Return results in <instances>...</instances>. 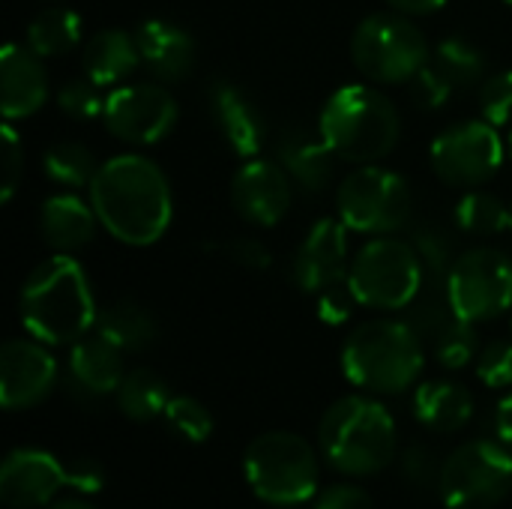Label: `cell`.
<instances>
[{
	"label": "cell",
	"instance_id": "cell-1",
	"mask_svg": "<svg viewBox=\"0 0 512 509\" xmlns=\"http://www.w3.org/2000/svg\"><path fill=\"white\" fill-rule=\"evenodd\" d=\"M90 204L99 225L126 246H153L174 216L165 171L138 153H123L99 165L90 183Z\"/></svg>",
	"mask_w": 512,
	"mask_h": 509
},
{
	"label": "cell",
	"instance_id": "cell-2",
	"mask_svg": "<svg viewBox=\"0 0 512 509\" xmlns=\"http://www.w3.org/2000/svg\"><path fill=\"white\" fill-rule=\"evenodd\" d=\"M21 324L45 345H75L96 324V300L84 267L72 255H51L21 285Z\"/></svg>",
	"mask_w": 512,
	"mask_h": 509
},
{
	"label": "cell",
	"instance_id": "cell-3",
	"mask_svg": "<svg viewBox=\"0 0 512 509\" xmlns=\"http://www.w3.org/2000/svg\"><path fill=\"white\" fill-rule=\"evenodd\" d=\"M318 447L339 474L372 477L396 459V420L378 399L345 396L324 411Z\"/></svg>",
	"mask_w": 512,
	"mask_h": 509
},
{
	"label": "cell",
	"instance_id": "cell-4",
	"mask_svg": "<svg viewBox=\"0 0 512 509\" xmlns=\"http://www.w3.org/2000/svg\"><path fill=\"white\" fill-rule=\"evenodd\" d=\"M426 363L423 339L408 321H366L342 345L345 378L378 396H399L417 384Z\"/></svg>",
	"mask_w": 512,
	"mask_h": 509
},
{
	"label": "cell",
	"instance_id": "cell-5",
	"mask_svg": "<svg viewBox=\"0 0 512 509\" xmlns=\"http://www.w3.org/2000/svg\"><path fill=\"white\" fill-rule=\"evenodd\" d=\"M318 132L339 159L372 165L396 150L402 120L393 99L378 87L345 84L321 108Z\"/></svg>",
	"mask_w": 512,
	"mask_h": 509
},
{
	"label": "cell",
	"instance_id": "cell-6",
	"mask_svg": "<svg viewBox=\"0 0 512 509\" xmlns=\"http://www.w3.org/2000/svg\"><path fill=\"white\" fill-rule=\"evenodd\" d=\"M243 474L258 501L270 507H300L318 495V456L303 435L264 432L243 456Z\"/></svg>",
	"mask_w": 512,
	"mask_h": 509
},
{
	"label": "cell",
	"instance_id": "cell-7",
	"mask_svg": "<svg viewBox=\"0 0 512 509\" xmlns=\"http://www.w3.org/2000/svg\"><path fill=\"white\" fill-rule=\"evenodd\" d=\"M423 258L414 243L399 237H372L348 267V285L360 306L396 312L408 309L423 291Z\"/></svg>",
	"mask_w": 512,
	"mask_h": 509
},
{
	"label": "cell",
	"instance_id": "cell-8",
	"mask_svg": "<svg viewBox=\"0 0 512 509\" xmlns=\"http://www.w3.org/2000/svg\"><path fill=\"white\" fill-rule=\"evenodd\" d=\"M429 57L426 33L405 12H375L351 36V60L375 84H411Z\"/></svg>",
	"mask_w": 512,
	"mask_h": 509
},
{
	"label": "cell",
	"instance_id": "cell-9",
	"mask_svg": "<svg viewBox=\"0 0 512 509\" xmlns=\"http://www.w3.org/2000/svg\"><path fill=\"white\" fill-rule=\"evenodd\" d=\"M336 210L348 231L384 237L408 225L411 186L402 174L363 165L351 171L336 189Z\"/></svg>",
	"mask_w": 512,
	"mask_h": 509
},
{
	"label": "cell",
	"instance_id": "cell-10",
	"mask_svg": "<svg viewBox=\"0 0 512 509\" xmlns=\"http://www.w3.org/2000/svg\"><path fill=\"white\" fill-rule=\"evenodd\" d=\"M512 489V450L501 441H471L441 465L438 492L450 509H492Z\"/></svg>",
	"mask_w": 512,
	"mask_h": 509
},
{
	"label": "cell",
	"instance_id": "cell-11",
	"mask_svg": "<svg viewBox=\"0 0 512 509\" xmlns=\"http://www.w3.org/2000/svg\"><path fill=\"white\" fill-rule=\"evenodd\" d=\"M447 297L459 318L480 324L512 309V261L501 249L477 246L447 270Z\"/></svg>",
	"mask_w": 512,
	"mask_h": 509
},
{
	"label": "cell",
	"instance_id": "cell-12",
	"mask_svg": "<svg viewBox=\"0 0 512 509\" xmlns=\"http://www.w3.org/2000/svg\"><path fill=\"white\" fill-rule=\"evenodd\" d=\"M432 168L447 186L477 189L480 183L492 180L504 162V141L498 126L489 120H462L447 126L432 141Z\"/></svg>",
	"mask_w": 512,
	"mask_h": 509
},
{
	"label": "cell",
	"instance_id": "cell-13",
	"mask_svg": "<svg viewBox=\"0 0 512 509\" xmlns=\"http://www.w3.org/2000/svg\"><path fill=\"white\" fill-rule=\"evenodd\" d=\"M180 108L162 84H126L105 96V129L126 144H156L177 126Z\"/></svg>",
	"mask_w": 512,
	"mask_h": 509
},
{
	"label": "cell",
	"instance_id": "cell-14",
	"mask_svg": "<svg viewBox=\"0 0 512 509\" xmlns=\"http://www.w3.org/2000/svg\"><path fill=\"white\" fill-rule=\"evenodd\" d=\"M57 387V360L39 339H12L0 348V405L27 411Z\"/></svg>",
	"mask_w": 512,
	"mask_h": 509
},
{
	"label": "cell",
	"instance_id": "cell-15",
	"mask_svg": "<svg viewBox=\"0 0 512 509\" xmlns=\"http://www.w3.org/2000/svg\"><path fill=\"white\" fill-rule=\"evenodd\" d=\"M291 183L294 180L279 162L252 156L231 177V204L246 222L273 228L291 210V198H294Z\"/></svg>",
	"mask_w": 512,
	"mask_h": 509
},
{
	"label": "cell",
	"instance_id": "cell-16",
	"mask_svg": "<svg viewBox=\"0 0 512 509\" xmlns=\"http://www.w3.org/2000/svg\"><path fill=\"white\" fill-rule=\"evenodd\" d=\"M66 486V462L39 447H18L0 465V498L12 509L48 507Z\"/></svg>",
	"mask_w": 512,
	"mask_h": 509
},
{
	"label": "cell",
	"instance_id": "cell-17",
	"mask_svg": "<svg viewBox=\"0 0 512 509\" xmlns=\"http://www.w3.org/2000/svg\"><path fill=\"white\" fill-rule=\"evenodd\" d=\"M348 225L342 219H318L297 255H294V282L306 294H321L324 288L348 279Z\"/></svg>",
	"mask_w": 512,
	"mask_h": 509
},
{
	"label": "cell",
	"instance_id": "cell-18",
	"mask_svg": "<svg viewBox=\"0 0 512 509\" xmlns=\"http://www.w3.org/2000/svg\"><path fill=\"white\" fill-rule=\"evenodd\" d=\"M207 108L210 117L222 135V141L237 156H258L267 141V117L261 105L234 81L219 78L207 90Z\"/></svg>",
	"mask_w": 512,
	"mask_h": 509
},
{
	"label": "cell",
	"instance_id": "cell-19",
	"mask_svg": "<svg viewBox=\"0 0 512 509\" xmlns=\"http://www.w3.org/2000/svg\"><path fill=\"white\" fill-rule=\"evenodd\" d=\"M69 393L78 399L99 402L105 396H117L126 372H123V351L111 345L102 333L90 330L69 348L66 363Z\"/></svg>",
	"mask_w": 512,
	"mask_h": 509
},
{
	"label": "cell",
	"instance_id": "cell-20",
	"mask_svg": "<svg viewBox=\"0 0 512 509\" xmlns=\"http://www.w3.org/2000/svg\"><path fill=\"white\" fill-rule=\"evenodd\" d=\"M48 99V75L42 57L9 42L0 54V108L6 120L36 114Z\"/></svg>",
	"mask_w": 512,
	"mask_h": 509
},
{
	"label": "cell",
	"instance_id": "cell-21",
	"mask_svg": "<svg viewBox=\"0 0 512 509\" xmlns=\"http://www.w3.org/2000/svg\"><path fill=\"white\" fill-rule=\"evenodd\" d=\"M135 42L141 51V63L159 81H183L195 69V39L174 21L150 18L138 24Z\"/></svg>",
	"mask_w": 512,
	"mask_h": 509
},
{
	"label": "cell",
	"instance_id": "cell-22",
	"mask_svg": "<svg viewBox=\"0 0 512 509\" xmlns=\"http://www.w3.org/2000/svg\"><path fill=\"white\" fill-rule=\"evenodd\" d=\"M336 153L324 141V135H312L303 126L285 129L276 144V162L288 171V177L306 192H324L333 180Z\"/></svg>",
	"mask_w": 512,
	"mask_h": 509
},
{
	"label": "cell",
	"instance_id": "cell-23",
	"mask_svg": "<svg viewBox=\"0 0 512 509\" xmlns=\"http://www.w3.org/2000/svg\"><path fill=\"white\" fill-rule=\"evenodd\" d=\"M96 222H99V216H96L93 204L81 201L72 192L51 195L48 201H42V210H39L42 237L63 255L84 249L96 234Z\"/></svg>",
	"mask_w": 512,
	"mask_h": 509
},
{
	"label": "cell",
	"instance_id": "cell-24",
	"mask_svg": "<svg viewBox=\"0 0 512 509\" xmlns=\"http://www.w3.org/2000/svg\"><path fill=\"white\" fill-rule=\"evenodd\" d=\"M138 63H141V51H138L135 33H126L120 27L93 33L81 51V69L99 87L126 81L138 69Z\"/></svg>",
	"mask_w": 512,
	"mask_h": 509
},
{
	"label": "cell",
	"instance_id": "cell-25",
	"mask_svg": "<svg viewBox=\"0 0 512 509\" xmlns=\"http://www.w3.org/2000/svg\"><path fill=\"white\" fill-rule=\"evenodd\" d=\"M414 417L432 432H459L474 417V396L456 381H426L414 393Z\"/></svg>",
	"mask_w": 512,
	"mask_h": 509
},
{
	"label": "cell",
	"instance_id": "cell-26",
	"mask_svg": "<svg viewBox=\"0 0 512 509\" xmlns=\"http://www.w3.org/2000/svg\"><path fill=\"white\" fill-rule=\"evenodd\" d=\"M96 333H102L111 345H117L123 354H132V351H144L156 342L159 336V327H156V318L135 300H117L105 309H99L96 315V324H93Z\"/></svg>",
	"mask_w": 512,
	"mask_h": 509
},
{
	"label": "cell",
	"instance_id": "cell-27",
	"mask_svg": "<svg viewBox=\"0 0 512 509\" xmlns=\"http://www.w3.org/2000/svg\"><path fill=\"white\" fill-rule=\"evenodd\" d=\"M81 42V18L66 6H48L27 24V48L48 57H66Z\"/></svg>",
	"mask_w": 512,
	"mask_h": 509
},
{
	"label": "cell",
	"instance_id": "cell-28",
	"mask_svg": "<svg viewBox=\"0 0 512 509\" xmlns=\"http://www.w3.org/2000/svg\"><path fill=\"white\" fill-rule=\"evenodd\" d=\"M114 399L126 420L150 423L165 414V408L171 402V390L153 369H132V372H126Z\"/></svg>",
	"mask_w": 512,
	"mask_h": 509
},
{
	"label": "cell",
	"instance_id": "cell-29",
	"mask_svg": "<svg viewBox=\"0 0 512 509\" xmlns=\"http://www.w3.org/2000/svg\"><path fill=\"white\" fill-rule=\"evenodd\" d=\"M42 168H45L48 180H54L57 186H66V189L90 186L99 171L96 156L78 141H63V144L48 147L42 156Z\"/></svg>",
	"mask_w": 512,
	"mask_h": 509
},
{
	"label": "cell",
	"instance_id": "cell-30",
	"mask_svg": "<svg viewBox=\"0 0 512 509\" xmlns=\"http://www.w3.org/2000/svg\"><path fill=\"white\" fill-rule=\"evenodd\" d=\"M456 225L474 237H492V234H501L504 228H510V207L492 195V192H480V189H471L459 198L456 210Z\"/></svg>",
	"mask_w": 512,
	"mask_h": 509
},
{
	"label": "cell",
	"instance_id": "cell-31",
	"mask_svg": "<svg viewBox=\"0 0 512 509\" xmlns=\"http://www.w3.org/2000/svg\"><path fill=\"white\" fill-rule=\"evenodd\" d=\"M432 63L453 81L456 90H468V87H477V84L486 81L483 78L486 75V57H483V51L474 42L462 39V36L444 39L435 48V60Z\"/></svg>",
	"mask_w": 512,
	"mask_h": 509
},
{
	"label": "cell",
	"instance_id": "cell-32",
	"mask_svg": "<svg viewBox=\"0 0 512 509\" xmlns=\"http://www.w3.org/2000/svg\"><path fill=\"white\" fill-rule=\"evenodd\" d=\"M432 351H435V360L456 372V369H465L468 363H474L480 357V339H477V330L471 321L465 318H453L435 339H432Z\"/></svg>",
	"mask_w": 512,
	"mask_h": 509
},
{
	"label": "cell",
	"instance_id": "cell-33",
	"mask_svg": "<svg viewBox=\"0 0 512 509\" xmlns=\"http://www.w3.org/2000/svg\"><path fill=\"white\" fill-rule=\"evenodd\" d=\"M162 417L168 429L189 444H204L213 435V414L207 411V405H201L192 396H171Z\"/></svg>",
	"mask_w": 512,
	"mask_h": 509
},
{
	"label": "cell",
	"instance_id": "cell-34",
	"mask_svg": "<svg viewBox=\"0 0 512 509\" xmlns=\"http://www.w3.org/2000/svg\"><path fill=\"white\" fill-rule=\"evenodd\" d=\"M453 318H459L456 312H453V306H450V297H447V282H444V288L441 291H432V294H417V300L411 303V318H408V324L420 333V339L426 342H432Z\"/></svg>",
	"mask_w": 512,
	"mask_h": 509
},
{
	"label": "cell",
	"instance_id": "cell-35",
	"mask_svg": "<svg viewBox=\"0 0 512 509\" xmlns=\"http://www.w3.org/2000/svg\"><path fill=\"white\" fill-rule=\"evenodd\" d=\"M57 105L66 117H75V120H90V117L105 111V99L99 96V84L90 78H69L57 93Z\"/></svg>",
	"mask_w": 512,
	"mask_h": 509
},
{
	"label": "cell",
	"instance_id": "cell-36",
	"mask_svg": "<svg viewBox=\"0 0 512 509\" xmlns=\"http://www.w3.org/2000/svg\"><path fill=\"white\" fill-rule=\"evenodd\" d=\"M480 111L483 120L492 126H507L512 123V69L486 75L480 84Z\"/></svg>",
	"mask_w": 512,
	"mask_h": 509
},
{
	"label": "cell",
	"instance_id": "cell-37",
	"mask_svg": "<svg viewBox=\"0 0 512 509\" xmlns=\"http://www.w3.org/2000/svg\"><path fill=\"white\" fill-rule=\"evenodd\" d=\"M411 99L420 111H438L447 105L450 93L456 90L453 81L435 66V63H426L414 78H411Z\"/></svg>",
	"mask_w": 512,
	"mask_h": 509
},
{
	"label": "cell",
	"instance_id": "cell-38",
	"mask_svg": "<svg viewBox=\"0 0 512 509\" xmlns=\"http://www.w3.org/2000/svg\"><path fill=\"white\" fill-rule=\"evenodd\" d=\"M414 249L420 252L426 270H432L438 279H447V270L453 264V246H450V237L441 228H435V225L417 228L414 231Z\"/></svg>",
	"mask_w": 512,
	"mask_h": 509
},
{
	"label": "cell",
	"instance_id": "cell-39",
	"mask_svg": "<svg viewBox=\"0 0 512 509\" xmlns=\"http://www.w3.org/2000/svg\"><path fill=\"white\" fill-rule=\"evenodd\" d=\"M402 480L417 492H426L441 483V465L426 444H411L402 453Z\"/></svg>",
	"mask_w": 512,
	"mask_h": 509
},
{
	"label": "cell",
	"instance_id": "cell-40",
	"mask_svg": "<svg viewBox=\"0 0 512 509\" xmlns=\"http://www.w3.org/2000/svg\"><path fill=\"white\" fill-rule=\"evenodd\" d=\"M477 378L492 390L512 387V342H489L477 357Z\"/></svg>",
	"mask_w": 512,
	"mask_h": 509
},
{
	"label": "cell",
	"instance_id": "cell-41",
	"mask_svg": "<svg viewBox=\"0 0 512 509\" xmlns=\"http://www.w3.org/2000/svg\"><path fill=\"white\" fill-rule=\"evenodd\" d=\"M315 297H318V300H315L318 318H321L324 324H330V327L345 324V321L351 318L354 306H360L357 297H354V291H351V285H348V279H342V282L324 288V291L315 294Z\"/></svg>",
	"mask_w": 512,
	"mask_h": 509
},
{
	"label": "cell",
	"instance_id": "cell-42",
	"mask_svg": "<svg viewBox=\"0 0 512 509\" xmlns=\"http://www.w3.org/2000/svg\"><path fill=\"white\" fill-rule=\"evenodd\" d=\"M0 168H3V201H9L21 183V171H24V147L18 132L12 129V123H3V147H0Z\"/></svg>",
	"mask_w": 512,
	"mask_h": 509
},
{
	"label": "cell",
	"instance_id": "cell-43",
	"mask_svg": "<svg viewBox=\"0 0 512 509\" xmlns=\"http://www.w3.org/2000/svg\"><path fill=\"white\" fill-rule=\"evenodd\" d=\"M216 252H222L231 264H237V267H243V270H255V273L270 270V264H273L270 252H267L258 240H249V237H243V240H228V243H222Z\"/></svg>",
	"mask_w": 512,
	"mask_h": 509
},
{
	"label": "cell",
	"instance_id": "cell-44",
	"mask_svg": "<svg viewBox=\"0 0 512 509\" xmlns=\"http://www.w3.org/2000/svg\"><path fill=\"white\" fill-rule=\"evenodd\" d=\"M66 486L78 495H96L105 489V468L96 459L66 462Z\"/></svg>",
	"mask_w": 512,
	"mask_h": 509
},
{
	"label": "cell",
	"instance_id": "cell-45",
	"mask_svg": "<svg viewBox=\"0 0 512 509\" xmlns=\"http://www.w3.org/2000/svg\"><path fill=\"white\" fill-rule=\"evenodd\" d=\"M315 509H375V504L366 489L354 483H336L318 495Z\"/></svg>",
	"mask_w": 512,
	"mask_h": 509
},
{
	"label": "cell",
	"instance_id": "cell-46",
	"mask_svg": "<svg viewBox=\"0 0 512 509\" xmlns=\"http://www.w3.org/2000/svg\"><path fill=\"white\" fill-rule=\"evenodd\" d=\"M495 435L504 447L512 450V393L504 396L495 408Z\"/></svg>",
	"mask_w": 512,
	"mask_h": 509
},
{
	"label": "cell",
	"instance_id": "cell-47",
	"mask_svg": "<svg viewBox=\"0 0 512 509\" xmlns=\"http://www.w3.org/2000/svg\"><path fill=\"white\" fill-rule=\"evenodd\" d=\"M399 12L405 15H432L438 12L447 0H390Z\"/></svg>",
	"mask_w": 512,
	"mask_h": 509
},
{
	"label": "cell",
	"instance_id": "cell-48",
	"mask_svg": "<svg viewBox=\"0 0 512 509\" xmlns=\"http://www.w3.org/2000/svg\"><path fill=\"white\" fill-rule=\"evenodd\" d=\"M45 509H96L90 501L84 498H60V501H51Z\"/></svg>",
	"mask_w": 512,
	"mask_h": 509
},
{
	"label": "cell",
	"instance_id": "cell-49",
	"mask_svg": "<svg viewBox=\"0 0 512 509\" xmlns=\"http://www.w3.org/2000/svg\"><path fill=\"white\" fill-rule=\"evenodd\" d=\"M507 147H510V156H512V132H510V141H507Z\"/></svg>",
	"mask_w": 512,
	"mask_h": 509
},
{
	"label": "cell",
	"instance_id": "cell-50",
	"mask_svg": "<svg viewBox=\"0 0 512 509\" xmlns=\"http://www.w3.org/2000/svg\"><path fill=\"white\" fill-rule=\"evenodd\" d=\"M510 228H512V207H510Z\"/></svg>",
	"mask_w": 512,
	"mask_h": 509
},
{
	"label": "cell",
	"instance_id": "cell-51",
	"mask_svg": "<svg viewBox=\"0 0 512 509\" xmlns=\"http://www.w3.org/2000/svg\"><path fill=\"white\" fill-rule=\"evenodd\" d=\"M507 3H512V0H507Z\"/></svg>",
	"mask_w": 512,
	"mask_h": 509
}]
</instances>
